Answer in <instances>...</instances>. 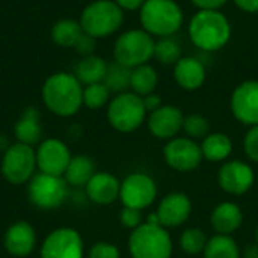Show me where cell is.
<instances>
[{"label":"cell","mask_w":258,"mask_h":258,"mask_svg":"<svg viewBox=\"0 0 258 258\" xmlns=\"http://www.w3.org/2000/svg\"><path fill=\"white\" fill-rule=\"evenodd\" d=\"M122 9L115 0H97L88 5L80 17L85 33L94 38H104L115 33L122 24Z\"/></svg>","instance_id":"obj_5"},{"label":"cell","mask_w":258,"mask_h":258,"mask_svg":"<svg viewBox=\"0 0 258 258\" xmlns=\"http://www.w3.org/2000/svg\"><path fill=\"white\" fill-rule=\"evenodd\" d=\"M209 239L206 233L200 228H187L180 236V248L190 255L204 252Z\"/></svg>","instance_id":"obj_30"},{"label":"cell","mask_w":258,"mask_h":258,"mask_svg":"<svg viewBox=\"0 0 258 258\" xmlns=\"http://www.w3.org/2000/svg\"><path fill=\"white\" fill-rule=\"evenodd\" d=\"M243 150L245 154L252 160L258 163V125H254L248 130L243 139Z\"/></svg>","instance_id":"obj_34"},{"label":"cell","mask_w":258,"mask_h":258,"mask_svg":"<svg viewBox=\"0 0 258 258\" xmlns=\"http://www.w3.org/2000/svg\"><path fill=\"white\" fill-rule=\"evenodd\" d=\"M36 233L29 222L20 221L11 225L5 234V248L14 257H26L35 249Z\"/></svg>","instance_id":"obj_18"},{"label":"cell","mask_w":258,"mask_h":258,"mask_svg":"<svg viewBox=\"0 0 258 258\" xmlns=\"http://www.w3.org/2000/svg\"><path fill=\"white\" fill-rule=\"evenodd\" d=\"M147 0H115V3L121 8V9H127V11H135V9H141L144 6Z\"/></svg>","instance_id":"obj_40"},{"label":"cell","mask_w":258,"mask_h":258,"mask_svg":"<svg viewBox=\"0 0 258 258\" xmlns=\"http://www.w3.org/2000/svg\"><path fill=\"white\" fill-rule=\"evenodd\" d=\"M255 237H257V243H258V228H257V236H255Z\"/></svg>","instance_id":"obj_44"},{"label":"cell","mask_w":258,"mask_h":258,"mask_svg":"<svg viewBox=\"0 0 258 258\" xmlns=\"http://www.w3.org/2000/svg\"><path fill=\"white\" fill-rule=\"evenodd\" d=\"M183 130L190 139H204L210 135V122L206 116L200 113H192L184 116L183 121Z\"/></svg>","instance_id":"obj_32"},{"label":"cell","mask_w":258,"mask_h":258,"mask_svg":"<svg viewBox=\"0 0 258 258\" xmlns=\"http://www.w3.org/2000/svg\"><path fill=\"white\" fill-rule=\"evenodd\" d=\"M42 101L54 115L71 116L83 104V85L74 74H53L42 86Z\"/></svg>","instance_id":"obj_1"},{"label":"cell","mask_w":258,"mask_h":258,"mask_svg":"<svg viewBox=\"0 0 258 258\" xmlns=\"http://www.w3.org/2000/svg\"><path fill=\"white\" fill-rule=\"evenodd\" d=\"M200 147H201L203 159L213 163L227 160L233 151V142L224 133H210L203 139V144Z\"/></svg>","instance_id":"obj_23"},{"label":"cell","mask_w":258,"mask_h":258,"mask_svg":"<svg viewBox=\"0 0 258 258\" xmlns=\"http://www.w3.org/2000/svg\"><path fill=\"white\" fill-rule=\"evenodd\" d=\"M189 36L197 47L207 51H216L230 41L231 26L221 11L201 9L189 23Z\"/></svg>","instance_id":"obj_2"},{"label":"cell","mask_w":258,"mask_h":258,"mask_svg":"<svg viewBox=\"0 0 258 258\" xmlns=\"http://www.w3.org/2000/svg\"><path fill=\"white\" fill-rule=\"evenodd\" d=\"M89 258H121L119 249L107 242H98L95 243L91 251H89Z\"/></svg>","instance_id":"obj_35"},{"label":"cell","mask_w":258,"mask_h":258,"mask_svg":"<svg viewBox=\"0 0 258 258\" xmlns=\"http://www.w3.org/2000/svg\"><path fill=\"white\" fill-rule=\"evenodd\" d=\"M110 97V91L104 86V83L88 85L83 89V104L89 109L103 107Z\"/></svg>","instance_id":"obj_33"},{"label":"cell","mask_w":258,"mask_h":258,"mask_svg":"<svg viewBox=\"0 0 258 258\" xmlns=\"http://www.w3.org/2000/svg\"><path fill=\"white\" fill-rule=\"evenodd\" d=\"M243 258H258V243H252L249 246H246V249L243 251Z\"/></svg>","instance_id":"obj_42"},{"label":"cell","mask_w":258,"mask_h":258,"mask_svg":"<svg viewBox=\"0 0 258 258\" xmlns=\"http://www.w3.org/2000/svg\"><path fill=\"white\" fill-rule=\"evenodd\" d=\"M154 56L157 57L159 62L165 65L177 63L181 59V47L178 45L177 41L166 36V38H162L159 42H156Z\"/></svg>","instance_id":"obj_31"},{"label":"cell","mask_w":258,"mask_h":258,"mask_svg":"<svg viewBox=\"0 0 258 258\" xmlns=\"http://www.w3.org/2000/svg\"><path fill=\"white\" fill-rule=\"evenodd\" d=\"M234 3L246 12H251V14L258 12V0H234Z\"/></svg>","instance_id":"obj_41"},{"label":"cell","mask_w":258,"mask_h":258,"mask_svg":"<svg viewBox=\"0 0 258 258\" xmlns=\"http://www.w3.org/2000/svg\"><path fill=\"white\" fill-rule=\"evenodd\" d=\"M82 33L83 29L80 21L70 20V18L59 20L51 29L53 41L60 47H74V44L77 42Z\"/></svg>","instance_id":"obj_29"},{"label":"cell","mask_w":258,"mask_h":258,"mask_svg":"<svg viewBox=\"0 0 258 258\" xmlns=\"http://www.w3.org/2000/svg\"><path fill=\"white\" fill-rule=\"evenodd\" d=\"M163 157L169 168L178 172L197 169L203 162L201 147L190 138H174L163 148Z\"/></svg>","instance_id":"obj_11"},{"label":"cell","mask_w":258,"mask_h":258,"mask_svg":"<svg viewBox=\"0 0 258 258\" xmlns=\"http://www.w3.org/2000/svg\"><path fill=\"white\" fill-rule=\"evenodd\" d=\"M85 187L86 195L92 203L106 206L119 198L121 183L109 172H95Z\"/></svg>","instance_id":"obj_19"},{"label":"cell","mask_w":258,"mask_h":258,"mask_svg":"<svg viewBox=\"0 0 258 258\" xmlns=\"http://www.w3.org/2000/svg\"><path fill=\"white\" fill-rule=\"evenodd\" d=\"M128 251L132 258H171L172 239L166 228L145 222L132 231Z\"/></svg>","instance_id":"obj_4"},{"label":"cell","mask_w":258,"mask_h":258,"mask_svg":"<svg viewBox=\"0 0 258 258\" xmlns=\"http://www.w3.org/2000/svg\"><path fill=\"white\" fill-rule=\"evenodd\" d=\"M95 41H97V38H94V36H91V35L83 32L80 35V38L77 39V42L74 44V48L77 50L79 54H82L85 57L86 56H92V53L95 50Z\"/></svg>","instance_id":"obj_37"},{"label":"cell","mask_w":258,"mask_h":258,"mask_svg":"<svg viewBox=\"0 0 258 258\" xmlns=\"http://www.w3.org/2000/svg\"><path fill=\"white\" fill-rule=\"evenodd\" d=\"M212 225L218 234L230 236L240 228L243 224L242 209L234 203H221L212 212Z\"/></svg>","instance_id":"obj_21"},{"label":"cell","mask_w":258,"mask_h":258,"mask_svg":"<svg viewBox=\"0 0 258 258\" xmlns=\"http://www.w3.org/2000/svg\"><path fill=\"white\" fill-rule=\"evenodd\" d=\"M9 148V145H8V139L5 138V136H2L0 135V151H6Z\"/></svg>","instance_id":"obj_43"},{"label":"cell","mask_w":258,"mask_h":258,"mask_svg":"<svg viewBox=\"0 0 258 258\" xmlns=\"http://www.w3.org/2000/svg\"><path fill=\"white\" fill-rule=\"evenodd\" d=\"M255 175L252 168L242 160L225 162L218 172L221 189L230 195H243L254 184Z\"/></svg>","instance_id":"obj_15"},{"label":"cell","mask_w":258,"mask_h":258,"mask_svg":"<svg viewBox=\"0 0 258 258\" xmlns=\"http://www.w3.org/2000/svg\"><path fill=\"white\" fill-rule=\"evenodd\" d=\"M142 100H144V106H145L147 112H154V110H157L159 107L163 106L162 104V98L157 94H154V92L150 94V95L142 97Z\"/></svg>","instance_id":"obj_38"},{"label":"cell","mask_w":258,"mask_h":258,"mask_svg":"<svg viewBox=\"0 0 258 258\" xmlns=\"http://www.w3.org/2000/svg\"><path fill=\"white\" fill-rule=\"evenodd\" d=\"M70 162V150L59 139H45L36 150V166L44 174L62 177Z\"/></svg>","instance_id":"obj_16"},{"label":"cell","mask_w":258,"mask_h":258,"mask_svg":"<svg viewBox=\"0 0 258 258\" xmlns=\"http://www.w3.org/2000/svg\"><path fill=\"white\" fill-rule=\"evenodd\" d=\"M157 198V184L148 174L133 172L124 178L119 189V200L124 207L144 210Z\"/></svg>","instance_id":"obj_10"},{"label":"cell","mask_w":258,"mask_h":258,"mask_svg":"<svg viewBox=\"0 0 258 258\" xmlns=\"http://www.w3.org/2000/svg\"><path fill=\"white\" fill-rule=\"evenodd\" d=\"M174 77L178 86L186 91H195L206 80V67L195 57H181L174 68Z\"/></svg>","instance_id":"obj_20"},{"label":"cell","mask_w":258,"mask_h":258,"mask_svg":"<svg viewBox=\"0 0 258 258\" xmlns=\"http://www.w3.org/2000/svg\"><path fill=\"white\" fill-rule=\"evenodd\" d=\"M203 255L204 258H242L237 242L233 237L224 234H218L209 239Z\"/></svg>","instance_id":"obj_27"},{"label":"cell","mask_w":258,"mask_h":258,"mask_svg":"<svg viewBox=\"0 0 258 258\" xmlns=\"http://www.w3.org/2000/svg\"><path fill=\"white\" fill-rule=\"evenodd\" d=\"M41 258H83V240L73 228L51 231L41 246Z\"/></svg>","instance_id":"obj_13"},{"label":"cell","mask_w":258,"mask_h":258,"mask_svg":"<svg viewBox=\"0 0 258 258\" xmlns=\"http://www.w3.org/2000/svg\"><path fill=\"white\" fill-rule=\"evenodd\" d=\"M231 112L242 124L258 125V80H246L234 89Z\"/></svg>","instance_id":"obj_14"},{"label":"cell","mask_w":258,"mask_h":258,"mask_svg":"<svg viewBox=\"0 0 258 258\" xmlns=\"http://www.w3.org/2000/svg\"><path fill=\"white\" fill-rule=\"evenodd\" d=\"M156 42L153 36L145 30H128L122 33L113 47L115 60L128 67L136 68L145 65L154 56Z\"/></svg>","instance_id":"obj_7"},{"label":"cell","mask_w":258,"mask_h":258,"mask_svg":"<svg viewBox=\"0 0 258 258\" xmlns=\"http://www.w3.org/2000/svg\"><path fill=\"white\" fill-rule=\"evenodd\" d=\"M147 116V109L141 95L135 92L118 94L107 107V119L110 125L122 133L135 132L142 125Z\"/></svg>","instance_id":"obj_6"},{"label":"cell","mask_w":258,"mask_h":258,"mask_svg":"<svg viewBox=\"0 0 258 258\" xmlns=\"http://www.w3.org/2000/svg\"><path fill=\"white\" fill-rule=\"evenodd\" d=\"M157 73L156 70L145 63V65H139L136 68L132 70V79H130V88L135 94L145 97L154 92L156 86H157Z\"/></svg>","instance_id":"obj_26"},{"label":"cell","mask_w":258,"mask_h":258,"mask_svg":"<svg viewBox=\"0 0 258 258\" xmlns=\"http://www.w3.org/2000/svg\"><path fill=\"white\" fill-rule=\"evenodd\" d=\"M67 180L62 177L44 172L35 174L29 181V200L42 210L56 209L62 206L67 198Z\"/></svg>","instance_id":"obj_9"},{"label":"cell","mask_w":258,"mask_h":258,"mask_svg":"<svg viewBox=\"0 0 258 258\" xmlns=\"http://www.w3.org/2000/svg\"><path fill=\"white\" fill-rule=\"evenodd\" d=\"M141 23L150 35L166 38L183 24V11L174 0H147L141 8Z\"/></svg>","instance_id":"obj_3"},{"label":"cell","mask_w":258,"mask_h":258,"mask_svg":"<svg viewBox=\"0 0 258 258\" xmlns=\"http://www.w3.org/2000/svg\"><path fill=\"white\" fill-rule=\"evenodd\" d=\"M95 166L94 162L88 156H76L71 157V162L63 174L65 180L71 186H86L88 181L94 177Z\"/></svg>","instance_id":"obj_25"},{"label":"cell","mask_w":258,"mask_h":258,"mask_svg":"<svg viewBox=\"0 0 258 258\" xmlns=\"http://www.w3.org/2000/svg\"><path fill=\"white\" fill-rule=\"evenodd\" d=\"M14 135L20 144L35 145L39 142L42 136L41 124H39V112L35 107H27L21 118L17 121L14 127Z\"/></svg>","instance_id":"obj_22"},{"label":"cell","mask_w":258,"mask_h":258,"mask_svg":"<svg viewBox=\"0 0 258 258\" xmlns=\"http://www.w3.org/2000/svg\"><path fill=\"white\" fill-rule=\"evenodd\" d=\"M132 70L119 62H113L110 65H107V71L104 76V86L115 94H122L127 92V89L130 88V79H132Z\"/></svg>","instance_id":"obj_28"},{"label":"cell","mask_w":258,"mask_h":258,"mask_svg":"<svg viewBox=\"0 0 258 258\" xmlns=\"http://www.w3.org/2000/svg\"><path fill=\"white\" fill-rule=\"evenodd\" d=\"M119 221L125 228H130V230H135V228H138L139 225L144 224L141 210H136V209H132V207H124L122 209V212L119 215Z\"/></svg>","instance_id":"obj_36"},{"label":"cell","mask_w":258,"mask_h":258,"mask_svg":"<svg viewBox=\"0 0 258 258\" xmlns=\"http://www.w3.org/2000/svg\"><path fill=\"white\" fill-rule=\"evenodd\" d=\"M192 213V203L186 194L172 192L166 195L159 207L157 212L150 215L148 222L157 224L163 228H175L183 225Z\"/></svg>","instance_id":"obj_12"},{"label":"cell","mask_w":258,"mask_h":258,"mask_svg":"<svg viewBox=\"0 0 258 258\" xmlns=\"http://www.w3.org/2000/svg\"><path fill=\"white\" fill-rule=\"evenodd\" d=\"M107 71V63L104 59H101L100 56H86L83 57L77 67H76V77L77 80L88 86V85H94V83H103L104 76Z\"/></svg>","instance_id":"obj_24"},{"label":"cell","mask_w":258,"mask_h":258,"mask_svg":"<svg viewBox=\"0 0 258 258\" xmlns=\"http://www.w3.org/2000/svg\"><path fill=\"white\" fill-rule=\"evenodd\" d=\"M36 153L30 145L14 144L5 151L2 159V174L12 184H23L30 181L35 175Z\"/></svg>","instance_id":"obj_8"},{"label":"cell","mask_w":258,"mask_h":258,"mask_svg":"<svg viewBox=\"0 0 258 258\" xmlns=\"http://www.w3.org/2000/svg\"><path fill=\"white\" fill-rule=\"evenodd\" d=\"M184 115L175 106H162L150 113L148 128L157 139H174L180 130H183Z\"/></svg>","instance_id":"obj_17"},{"label":"cell","mask_w":258,"mask_h":258,"mask_svg":"<svg viewBox=\"0 0 258 258\" xmlns=\"http://www.w3.org/2000/svg\"><path fill=\"white\" fill-rule=\"evenodd\" d=\"M195 6L200 9H219L222 8L228 0H190Z\"/></svg>","instance_id":"obj_39"}]
</instances>
